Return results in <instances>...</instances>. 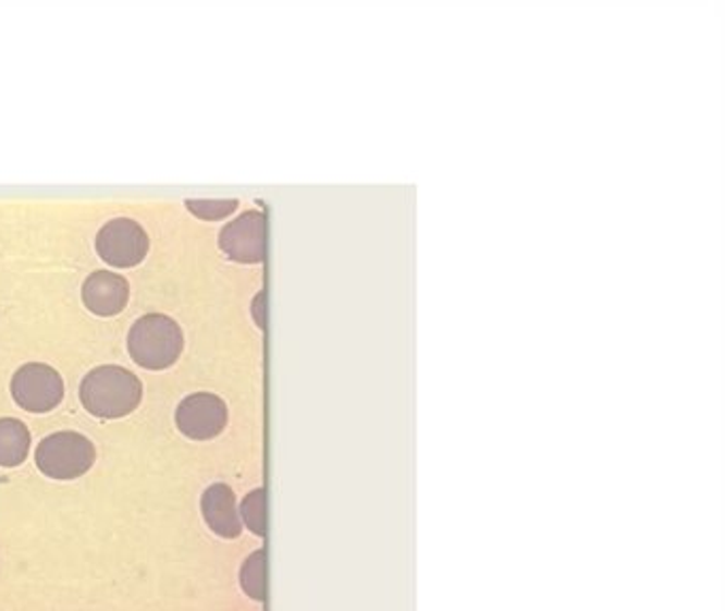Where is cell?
<instances>
[{
  "instance_id": "8fae6325",
  "label": "cell",
  "mask_w": 725,
  "mask_h": 611,
  "mask_svg": "<svg viewBox=\"0 0 725 611\" xmlns=\"http://www.w3.org/2000/svg\"><path fill=\"white\" fill-rule=\"evenodd\" d=\"M238 582L249 599H254V601L267 599V550L265 548L254 552L243 563L241 573H238Z\"/></svg>"
},
{
  "instance_id": "4fadbf2b",
  "label": "cell",
  "mask_w": 725,
  "mask_h": 611,
  "mask_svg": "<svg viewBox=\"0 0 725 611\" xmlns=\"http://www.w3.org/2000/svg\"><path fill=\"white\" fill-rule=\"evenodd\" d=\"M185 207L200 220H222L228 218L232 211H236L238 200H185Z\"/></svg>"
},
{
  "instance_id": "7c38bea8",
  "label": "cell",
  "mask_w": 725,
  "mask_h": 611,
  "mask_svg": "<svg viewBox=\"0 0 725 611\" xmlns=\"http://www.w3.org/2000/svg\"><path fill=\"white\" fill-rule=\"evenodd\" d=\"M238 516L243 526H247L254 535H267V492L262 488L249 492L238 508Z\"/></svg>"
},
{
  "instance_id": "52a82bcc",
  "label": "cell",
  "mask_w": 725,
  "mask_h": 611,
  "mask_svg": "<svg viewBox=\"0 0 725 611\" xmlns=\"http://www.w3.org/2000/svg\"><path fill=\"white\" fill-rule=\"evenodd\" d=\"M265 216L247 211L222 231L220 247L236 262H260L265 258Z\"/></svg>"
},
{
  "instance_id": "8992f818",
  "label": "cell",
  "mask_w": 725,
  "mask_h": 611,
  "mask_svg": "<svg viewBox=\"0 0 725 611\" xmlns=\"http://www.w3.org/2000/svg\"><path fill=\"white\" fill-rule=\"evenodd\" d=\"M226 403L211 392H196L185 396L175 412L180 432L194 441H209L218 437L226 428Z\"/></svg>"
},
{
  "instance_id": "3957f363",
  "label": "cell",
  "mask_w": 725,
  "mask_h": 611,
  "mask_svg": "<svg viewBox=\"0 0 725 611\" xmlns=\"http://www.w3.org/2000/svg\"><path fill=\"white\" fill-rule=\"evenodd\" d=\"M35 461L39 471L47 477L69 481L86 475L91 469L96 461V450L86 435L75 430H60L47 435L37 445Z\"/></svg>"
},
{
  "instance_id": "277c9868",
  "label": "cell",
  "mask_w": 725,
  "mask_h": 611,
  "mask_svg": "<svg viewBox=\"0 0 725 611\" xmlns=\"http://www.w3.org/2000/svg\"><path fill=\"white\" fill-rule=\"evenodd\" d=\"M11 394L22 410L30 414H47L62 403L64 381L46 363H28L20 367L11 379Z\"/></svg>"
},
{
  "instance_id": "5bb4252c",
  "label": "cell",
  "mask_w": 725,
  "mask_h": 611,
  "mask_svg": "<svg viewBox=\"0 0 725 611\" xmlns=\"http://www.w3.org/2000/svg\"><path fill=\"white\" fill-rule=\"evenodd\" d=\"M262 307H265V292H260L258 296H256V301H254V316H256V322L260 325V327H265V314H262Z\"/></svg>"
},
{
  "instance_id": "5b68a950",
  "label": "cell",
  "mask_w": 725,
  "mask_h": 611,
  "mask_svg": "<svg viewBox=\"0 0 725 611\" xmlns=\"http://www.w3.org/2000/svg\"><path fill=\"white\" fill-rule=\"evenodd\" d=\"M96 249L107 265L128 269L145 258L149 249V239L135 220L118 218L100 229L96 236Z\"/></svg>"
},
{
  "instance_id": "6da1fadb",
  "label": "cell",
  "mask_w": 725,
  "mask_h": 611,
  "mask_svg": "<svg viewBox=\"0 0 725 611\" xmlns=\"http://www.w3.org/2000/svg\"><path fill=\"white\" fill-rule=\"evenodd\" d=\"M79 399L91 416L118 420L133 414L140 405L143 383L124 367L105 365L84 377Z\"/></svg>"
},
{
  "instance_id": "30bf717a",
  "label": "cell",
  "mask_w": 725,
  "mask_h": 611,
  "mask_svg": "<svg viewBox=\"0 0 725 611\" xmlns=\"http://www.w3.org/2000/svg\"><path fill=\"white\" fill-rule=\"evenodd\" d=\"M30 452V430L15 418H0V467L13 469Z\"/></svg>"
},
{
  "instance_id": "9c48e42d",
  "label": "cell",
  "mask_w": 725,
  "mask_h": 611,
  "mask_svg": "<svg viewBox=\"0 0 725 611\" xmlns=\"http://www.w3.org/2000/svg\"><path fill=\"white\" fill-rule=\"evenodd\" d=\"M84 303L96 316H118L131 296L128 282L111 271H96L84 282Z\"/></svg>"
},
{
  "instance_id": "ba28073f",
  "label": "cell",
  "mask_w": 725,
  "mask_h": 611,
  "mask_svg": "<svg viewBox=\"0 0 725 611\" xmlns=\"http://www.w3.org/2000/svg\"><path fill=\"white\" fill-rule=\"evenodd\" d=\"M200 512L207 526L222 539H236L243 530L236 497L226 484H211L200 497Z\"/></svg>"
},
{
  "instance_id": "7a4b0ae2",
  "label": "cell",
  "mask_w": 725,
  "mask_h": 611,
  "mask_svg": "<svg viewBox=\"0 0 725 611\" xmlns=\"http://www.w3.org/2000/svg\"><path fill=\"white\" fill-rule=\"evenodd\" d=\"M183 332L180 325L164 314L138 318L128 332V352L138 367L162 371L182 356Z\"/></svg>"
}]
</instances>
